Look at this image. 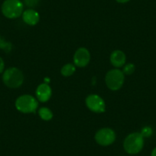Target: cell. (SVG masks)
I'll list each match as a JSON object with an SVG mask.
<instances>
[{"label":"cell","mask_w":156,"mask_h":156,"mask_svg":"<svg viewBox=\"0 0 156 156\" xmlns=\"http://www.w3.org/2000/svg\"><path fill=\"white\" fill-rule=\"evenodd\" d=\"M2 80L8 87L18 88L23 83L24 75L19 69L10 67L3 73Z\"/></svg>","instance_id":"obj_1"},{"label":"cell","mask_w":156,"mask_h":156,"mask_svg":"<svg viewBox=\"0 0 156 156\" xmlns=\"http://www.w3.org/2000/svg\"><path fill=\"white\" fill-rule=\"evenodd\" d=\"M144 145V137L139 133H133L129 135L124 141V149L131 154H137L142 149Z\"/></svg>","instance_id":"obj_2"},{"label":"cell","mask_w":156,"mask_h":156,"mask_svg":"<svg viewBox=\"0 0 156 156\" xmlns=\"http://www.w3.org/2000/svg\"><path fill=\"white\" fill-rule=\"evenodd\" d=\"M2 12L8 19H16L23 13V4L20 0H5L2 5Z\"/></svg>","instance_id":"obj_3"},{"label":"cell","mask_w":156,"mask_h":156,"mask_svg":"<svg viewBox=\"0 0 156 156\" xmlns=\"http://www.w3.org/2000/svg\"><path fill=\"white\" fill-rule=\"evenodd\" d=\"M38 103L36 99L31 95L20 96L16 101V109L23 113H31L37 109Z\"/></svg>","instance_id":"obj_4"},{"label":"cell","mask_w":156,"mask_h":156,"mask_svg":"<svg viewBox=\"0 0 156 156\" xmlns=\"http://www.w3.org/2000/svg\"><path fill=\"white\" fill-rule=\"evenodd\" d=\"M106 84L111 90H118L124 83V73L118 69H113L107 72L105 78Z\"/></svg>","instance_id":"obj_5"},{"label":"cell","mask_w":156,"mask_h":156,"mask_svg":"<svg viewBox=\"0 0 156 156\" xmlns=\"http://www.w3.org/2000/svg\"><path fill=\"white\" fill-rule=\"evenodd\" d=\"M95 140L99 145L107 146L115 142V133L109 128L101 129L96 133Z\"/></svg>","instance_id":"obj_6"},{"label":"cell","mask_w":156,"mask_h":156,"mask_svg":"<svg viewBox=\"0 0 156 156\" xmlns=\"http://www.w3.org/2000/svg\"><path fill=\"white\" fill-rule=\"evenodd\" d=\"M86 105L88 109L97 113L103 112L106 109L104 100L100 96L96 94H91L87 97Z\"/></svg>","instance_id":"obj_7"},{"label":"cell","mask_w":156,"mask_h":156,"mask_svg":"<svg viewBox=\"0 0 156 156\" xmlns=\"http://www.w3.org/2000/svg\"><path fill=\"white\" fill-rule=\"evenodd\" d=\"M90 61V54L85 48H80L73 55V63L78 67H84Z\"/></svg>","instance_id":"obj_8"},{"label":"cell","mask_w":156,"mask_h":156,"mask_svg":"<svg viewBox=\"0 0 156 156\" xmlns=\"http://www.w3.org/2000/svg\"><path fill=\"white\" fill-rule=\"evenodd\" d=\"M51 89L48 83H41L36 90V97L40 102H47L51 97Z\"/></svg>","instance_id":"obj_9"},{"label":"cell","mask_w":156,"mask_h":156,"mask_svg":"<svg viewBox=\"0 0 156 156\" xmlns=\"http://www.w3.org/2000/svg\"><path fill=\"white\" fill-rule=\"evenodd\" d=\"M126 59V57L122 51H114L110 55V62L115 67H122L125 64Z\"/></svg>","instance_id":"obj_10"},{"label":"cell","mask_w":156,"mask_h":156,"mask_svg":"<svg viewBox=\"0 0 156 156\" xmlns=\"http://www.w3.org/2000/svg\"><path fill=\"white\" fill-rule=\"evenodd\" d=\"M22 19L28 25H35L39 22V15L35 10L27 9L22 13Z\"/></svg>","instance_id":"obj_11"},{"label":"cell","mask_w":156,"mask_h":156,"mask_svg":"<svg viewBox=\"0 0 156 156\" xmlns=\"http://www.w3.org/2000/svg\"><path fill=\"white\" fill-rule=\"evenodd\" d=\"M39 116L41 117L43 120L49 121L53 118V113L47 107H42L38 111Z\"/></svg>","instance_id":"obj_12"},{"label":"cell","mask_w":156,"mask_h":156,"mask_svg":"<svg viewBox=\"0 0 156 156\" xmlns=\"http://www.w3.org/2000/svg\"><path fill=\"white\" fill-rule=\"evenodd\" d=\"M76 70V67L72 64H67L63 66L61 70V73L64 76H70L73 74Z\"/></svg>","instance_id":"obj_13"},{"label":"cell","mask_w":156,"mask_h":156,"mask_svg":"<svg viewBox=\"0 0 156 156\" xmlns=\"http://www.w3.org/2000/svg\"><path fill=\"white\" fill-rule=\"evenodd\" d=\"M0 48L8 53L12 50V44L4 40L2 37H0Z\"/></svg>","instance_id":"obj_14"},{"label":"cell","mask_w":156,"mask_h":156,"mask_svg":"<svg viewBox=\"0 0 156 156\" xmlns=\"http://www.w3.org/2000/svg\"><path fill=\"white\" fill-rule=\"evenodd\" d=\"M135 65L133 64H127L123 67V73L124 74L130 75L134 72Z\"/></svg>","instance_id":"obj_15"},{"label":"cell","mask_w":156,"mask_h":156,"mask_svg":"<svg viewBox=\"0 0 156 156\" xmlns=\"http://www.w3.org/2000/svg\"><path fill=\"white\" fill-rule=\"evenodd\" d=\"M151 134H152V129L149 126L144 127L142 129V132H141V135L143 137H149V136H151Z\"/></svg>","instance_id":"obj_16"},{"label":"cell","mask_w":156,"mask_h":156,"mask_svg":"<svg viewBox=\"0 0 156 156\" xmlns=\"http://www.w3.org/2000/svg\"><path fill=\"white\" fill-rule=\"evenodd\" d=\"M25 4L29 8H34L37 6L39 2V0H24Z\"/></svg>","instance_id":"obj_17"},{"label":"cell","mask_w":156,"mask_h":156,"mask_svg":"<svg viewBox=\"0 0 156 156\" xmlns=\"http://www.w3.org/2000/svg\"><path fill=\"white\" fill-rule=\"evenodd\" d=\"M4 67H5V64H4L2 58L0 57V73H2L3 72Z\"/></svg>","instance_id":"obj_18"},{"label":"cell","mask_w":156,"mask_h":156,"mask_svg":"<svg viewBox=\"0 0 156 156\" xmlns=\"http://www.w3.org/2000/svg\"><path fill=\"white\" fill-rule=\"evenodd\" d=\"M116 2H119V3H126V2H129V0H115Z\"/></svg>","instance_id":"obj_19"},{"label":"cell","mask_w":156,"mask_h":156,"mask_svg":"<svg viewBox=\"0 0 156 156\" xmlns=\"http://www.w3.org/2000/svg\"><path fill=\"white\" fill-rule=\"evenodd\" d=\"M151 156H156V148H154V149L152 150V151H151Z\"/></svg>","instance_id":"obj_20"}]
</instances>
